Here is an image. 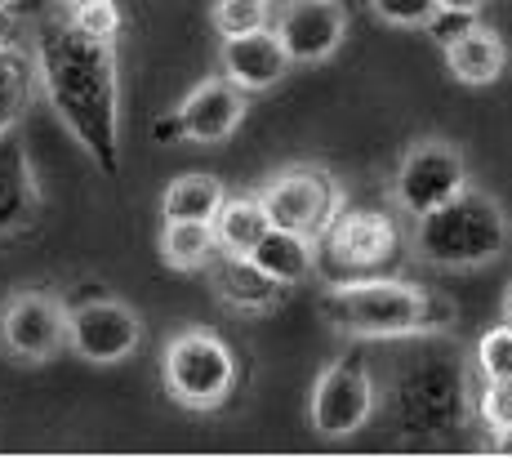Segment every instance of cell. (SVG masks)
I'll return each mask as SVG.
<instances>
[{
  "mask_svg": "<svg viewBox=\"0 0 512 459\" xmlns=\"http://www.w3.org/2000/svg\"><path fill=\"white\" fill-rule=\"evenodd\" d=\"M41 94L98 174H121V54L94 41L72 18H49L32 32Z\"/></svg>",
  "mask_w": 512,
  "mask_h": 459,
  "instance_id": "1",
  "label": "cell"
},
{
  "mask_svg": "<svg viewBox=\"0 0 512 459\" xmlns=\"http://www.w3.org/2000/svg\"><path fill=\"white\" fill-rule=\"evenodd\" d=\"M321 321L339 339H441L455 326V304L446 295L401 277L334 281L321 295Z\"/></svg>",
  "mask_w": 512,
  "mask_h": 459,
  "instance_id": "2",
  "label": "cell"
},
{
  "mask_svg": "<svg viewBox=\"0 0 512 459\" xmlns=\"http://www.w3.org/2000/svg\"><path fill=\"white\" fill-rule=\"evenodd\" d=\"M512 246V219L495 192L468 183L455 201L415 219L410 255L441 272H481L499 263Z\"/></svg>",
  "mask_w": 512,
  "mask_h": 459,
  "instance_id": "3",
  "label": "cell"
},
{
  "mask_svg": "<svg viewBox=\"0 0 512 459\" xmlns=\"http://www.w3.org/2000/svg\"><path fill=\"white\" fill-rule=\"evenodd\" d=\"M161 379L170 402H179L183 410H219L232 397L236 357L219 330L183 326L161 348Z\"/></svg>",
  "mask_w": 512,
  "mask_h": 459,
  "instance_id": "4",
  "label": "cell"
},
{
  "mask_svg": "<svg viewBox=\"0 0 512 459\" xmlns=\"http://www.w3.org/2000/svg\"><path fill=\"white\" fill-rule=\"evenodd\" d=\"M468 188V156L459 143L441 139V134H428V139H415L397 161V174H392V205H397L406 219H423L437 205L455 201L459 192Z\"/></svg>",
  "mask_w": 512,
  "mask_h": 459,
  "instance_id": "5",
  "label": "cell"
},
{
  "mask_svg": "<svg viewBox=\"0 0 512 459\" xmlns=\"http://www.w3.org/2000/svg\"><path fill=\"white\" fill-rule=\"evenodd\" d=\"M263 197L272 214V228H294V232H312L326 237L330 223L348 210V192L339 179H330L321 165H285V170L268 174L254 188Z\"/></svg>",
  "mask_w": 512,
  "mask_h": 459,
  "instance_id": "6",
  "label": "cell"
},
{
  "mask_svg": "<svg viewBox=\"0 0 512 459\" xmlns=\"http://www.w3.org/2000/svg\"><path fill=\"white\" fill-rule=\"evenodd\" d=\"M0 353L14 366H45L67 353V304L54 290L27 286L0 304Z\"/></svg>",
  "mask_w": 512,
  "mask_h": 459,
  "instance_id": "7",
  "label": "cell"
},
{
  "mask_svg": "<svg viewBox=\"0 0 512 459\" xmlns=\"http://www.w3.org/2000/svg\"><path fill=\"white\" fill-rule=\"evenodd\" d=\"M374 402H379V393H374V375L366 370V361L339 357L321 366L317 384H312L308 424L326 442H343V437H357L374 419Z\"/></svg>",
  "mask_w": 512,
  "mask_h": 459,
  "instance_id": "8",
  "label": "cell"
},
{
  "mask_svg": "<svg viewBox=\"0 0 512 459\" xmlns=\"http://www.w3.org/2000/svg\"><path fill=\"white\" fill-rule=\"evenodd\" d=\"M143 344V317L125 299L94 295L67 304V348L90 366H116L130 361Z\"/></svg>",
  "mask_w": 512,
  "mask_h": 459,
  "instance_id": "9",
  "label": "cell"
},
{
  "mask_svg": "<svg viewBox=\"0 0 512 459\" xmlns=\"http://www.w3.org/2000/svg\"><path fill=\"white\" fill-rule=\"evenodd\" d=\"M272 32L281 36L294 67L330 63L348 41V9L343 0H285L277 5Z\"/></svg>",
  "mask_w": 512,
  "mask_h": 459,
  "instance_id": "10",
  "label": "cell"
},
{
  "mask_svg": "<svg viewBox=\"0 0 512 459\" xmlns=\"http://www.w3.org/2000/svg\"><path fill=\"white\" fill-rule=\"evenodd\" d=\"M250 90L232 81V76L214 72L205 81H196L187 90V99L179 103V121H183V139L201 143V148H219L241 130L245 112H250Z\"/></svg>",
  "mask_w": 512,
  "mask_h": 459,
  "instance_id": "11",
  "label": "cell"
},
{
  "mask_svg": "<svg viewBox=\"0 0 512 459\" xmlns=\"http://www.w3.org/2000/svg\"><path fill=\"white\" fill-rule=\"evenodd\" d=\"M326 255L339 263V268H379L397 255L401 246V228L388 210H343L339 219L330 223V232L321 237Z\"/></svg>",
  "mask_w": 512,
  "mask_h": 459,
  "instance_id": "12",
  "label": "cell"
},
{
  "mask_svg": "<svg viewBox=\"0 0 512 459\" xmlns=\"http://www.w3.org/2000/svg\"><path fill=\"white\" fill-rule=\"evenodd\" d=\"M45 210V192L36 179L32 148L23 134L9 130L0 134V237H18L27 232Z\"/></svg>",
  "mask_w": 512,
  "mask_h": 459,
  "instance_id": "13",
  "label": "cell"
},
{
  "mask_svg": "<svg viewBox=\"0 0 512 459\" xmlns=\"http://www.w3.org/2000/svg\"><path fill=\"white\" fill-rule=\"evenodd\" d=\"M294 58L285 54L281 36L272 27H259V32L245 36H219V72L232 76L241 90L250 94H268L290 76Z\"/></svg>",
  "mask_w": 512,
  "mask_h": 459,
  "instance_id": "14",
  "label": "cell"
},
{
  "mask_svg": "<svg viewBox=\"0 0 512 459\" xmlns=\"http://www.w3.org/2000/svg\"><path fill=\"white\" fill-rule=\"evenodd\" d=\"M210 290L223 308L241 317H272L285 299L281 281H272L250 255H228V250L210 259Z\"/></svg>",
  "mask_w": 512,
  "mask_h": 459,
  "instance_id": "15",
  "label": "cell"
},
{
  "mask_svg": "<svg viewBox=\"0 0 512 459\" xmlns=\"http://www.w3.org/2000/svg\"><path fill=\"white\" fill-rule=\"evenodd\" d=\"M441 54H446V72L455 76L468 90H486L499 76L508 72V45L495 27L477 23L472 18L468 27H459L450 41H441Z\"/></svg>",
  "mask_w": 512,
  "mask_h": 459,
  "instance_id": "16",
  "label": "cell"
},
{
  "mask_svg": "<svg viewBox=\"0 0 512 459\" xmlns=\"http://www.w3.org/2000/svg\"><path fill=\"white\" fill-rule=\"evenodd\" d=\"M317 250H321V241L312 237V232L268 228L259 237V246L250 250V259L259 263L272 281L294 290V286H303V281H312V272H317Z\"/></svg>",
  "mask_w": 512,
  "mask_h": 459,
  "instance_id": "17",
  "label": "cell"
},
{
  "mask_svg": "<svg viewBox=\"0 0 512 459\" xmlns=\"http://www.w3.org/2000/svg\"><path fill=\"white\" fill-rule=\"evenodd\" d=\"M156 255L170 272H201L219 255V237H214L210 219H161L156 232Z\"/></svg>",
  "mask_w": 512,
  "mask_h": 459,
  "instance_id": "18",
  "label": "cell"
},
{
  "mask_svg": "<svg viewBox=\"0 0 512 459\" xmlns=\"http://www.w3.org/2000/svg\"><path fill=\"white\" fill-rule=\"evenodd\" d=\"M36 94H41V76H36L32 45H0V134L18 130Z\"/></svg>",
  "mask_w": 512,
  "mask_h": 459,
  "instance_id": "19",
  "label": "cell"
},
{
  "mask_svg": "<svg viewBox=\"0 0 512 459\" xmlns=\"http://www.w3.org/2000/svg\"><path fill=\"white\" fill-rule=\"evenodd\" d=\"M268 228H272V214L259 192L228 197L219 205V214H214V237H219V250H228V255H250Z\"/></svg>",
  "mask_w": 512,
  "mask_h": 459,
  "instance_id": "20",
  "label": "cell"
},
{
  "mask_svg": "<svg viewBox=\"0 0 512 459\" xmlns=\"http://www.w3.org/2000/svg\"><path fill=\"white\" fill-rule=\"evenodd\" d=\"M228 201V188L223 179L214 174H201V170H187L179 179L165 183L161 192V219H210L219 214V205Z\"/></svg>",
  "mask_w": 512,
  "mask_h": 459,
  "instance_id": "21",
  "label": "cell"
},
{
  "mask_svg": "<svg viewBox=\"0 0 512 459\" xmlns=\"http://www.w3.org/2000/svg\"><path fill=\"white\" fill-rule=\"evenodd\" d=\"M277 18V0H214L210 5V27L219 36H245L272 27Z\"/></svg>",
  "mask_w": 512,
  "mask_h": 459,
  "instance_id": "22",
  "label": "cell"
},
{
  "mask_svg": "<svg viewBox=\"0 0 512 459\" xmlns=\"http://www.w3.org/2000/svg\"><path fill=\"white\" fill-rule=\"evenodd\" d=\"M366 9L383 27H401V32H428L441 18V0H366Z\"/></svg>",
  "mask_w": 512,
  "mask_h": 459,
  "instance_id": "23",
  "label": "cell"
},
{
  "mask_svg": "<svg viewBox=\"0 0 512 459\" xmlns=\"http://www.w3.org/2000/svg\"><path fill=\"white\" fill-rule=\"evenodd\" d=\"M472 366L481 379H512V321H499L477 339Z\"/></svg>",
  "mask_w": 512,
  "mask_h": 459,
  "instance_id": "24",
  "label": "cell"
},
{
  "mask_svg": "<svg viewBox=\"0 0 512 459\" xmlns=\"http://www.w3.org/2000/svg\"><path fill=\"white\" fill-rule=\"evenodd\" d=\"M63 14L72 18L85 36H94V41H121L125 14H121V5H116V0H81V5L63 9Z\"/></svg>",
  "mask_w": 512,
  "mask_h": 459,
  "instance_id": "25",
  "label": "cell"
},
{
  "mask_svg": "<svg viewBox=\"0 0 512 459\" xmlns=\"http://www.w3.org/2000/svg\"><path fill=\"white\" fill-rule=\"evenodd\" d=\"M18 23H23V9H18V0H0V45L14 41Z\"/></svg>",
  "mask_w": 512,
  "mask_h": 459,
  "instance_id": "26",
  "label": "cell"
},
{
  "mask_svg": "<svg viewBox=\"0 0 512 459\" xmlns=\"http://www.w3.org/2000/svg\"><path fill=\"white\" fill-rule=\"evenodd\" d=\"M156 143H187V139H183V121H179V107H174V112H165L161 121H156Z\"/></svg>",
  "mask_w": 512,
  "mask_h": 459,
  "instance_id": "27",
  "label": "cell"
},
{
  "mask_svg": "<svg viewBox=\"0 0 512 459\" xmlns=\"http://www.w3.org/2000/svg\"><path fill=\"white\" fill-rule=\"evenodd\" d=\"M490 451H495V455H512V424H504V428H495V433H490Z\"/></svg>",
  "mask_w": 512,
  "mask_h": 459,
  "instance_id": "28",
  "label": "cell"
},
{
  "mask_svg": "<svg viewBox=\"0 0 512 459\" xmlns=\"http://www.w3.org/2000/svg\"><path fill=\"white\" fill-rule=\"evenodd\" d=\"M481 5H486V0H441V9H450V14H472V18L481 14Z\"/></svg>",
  "mask_w": 512,
  "mask_h": 459,
  "instance_id": "29",
  "label": "cell"
},
{
  "mask_svg": "<svg viewBox=\"0 0 512 459\" xmlns=\"http://www.w3.org/2000/svg\"><path fill=\"white\" fill-rule=\"evenodd\" d=\"M504 321H512V281H508V290H504Z\"/></svg>",
  "mask_w": 512,
  "mask_h": 459,
  "instance_id": "30",
  "label": "cell"
},
{
  "mask_svg": "<svg viewBox=\"0 0 512 459\" xmlns=\"http://www.w3.org/2000/svg\"><path fill=\"white\" fill-rule=\"evenodd\" d=\"M54 9H72V5H81V0H49Z\"/></svg>",
  "mask_w": 512,
  "mask_h": 459,
  "instance_id": "31",
  "label": "cell"
}]
</instances>
